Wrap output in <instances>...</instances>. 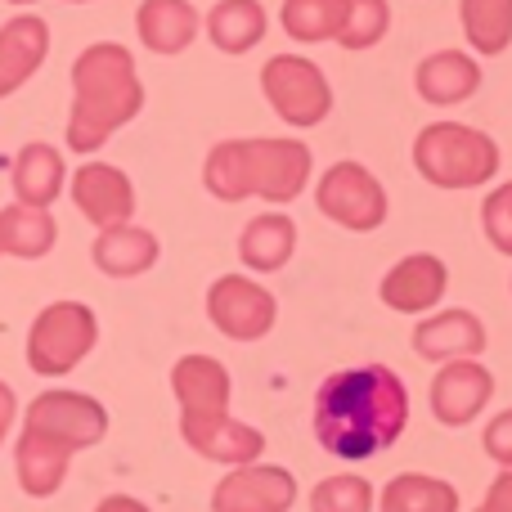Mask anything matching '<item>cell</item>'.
<instances>
[{
  "label": "cell",
  "instance_id": "cell-1",
  "mask_svg": "<svg viewBox=\"0 0 512 512\" xmlns=\"http://www.w3.org/2000/svg\"><path fill=\"white\" fill-rule=\"evenodd\" d=\"M409 427V391L387 364H360L324 378L315 396V436L333 459L360 463L391 450Z\"/></svg>",
  "mask_w": 512,
  "mask_h": 512
},
{
  "label": "cell",
  "instance_id": "cell-2",
  "mask_svg": "<svg viewBox=\"0 0 512 512\" xmlns=\"http://www.w3.org/2000/svg\"><path fill=\"white\" fill-rule=\"evenodd\" d=\"M144 108V81L126 45L99 41L86 45L72 63V113H68V149L95 153L135 122Z\"/></svg>",
  "mask_w": 512,
  "mask_h": 512
},
{
  "label": "cell",
  "instance_id": "cell-3",
  "mask_svg": "<svg viewBox=\"0 0 512 512\" xmlns=\"http://www.w3.org/2000/svg\"><path fill=\"white\" fill-rule=\"evenodd\" d=\"M310 167L306 140H221L203 162V185L221 203H292L310 185Z\"/></svg>",
  "mask_w": 512,
  "mask_h": 512
},
{
  "label": "cell",
  "instance_id": "cell-4",
  "mask_svg": "<svg viewBox=\"0 0 512 512\" xmlns=\"http://www.w3.org/2000/svg\"><path fill=\"white\" fill-rule=\"evenodd\" d=\"M499 144L463 122H432L414 140V167L436 189H481L499 176Z\"/></svg>",
  "mask_w": 512,
  "mask_h": 512
},
{
  "label": "cell",
  "instance_id": "cell-5",
  "mask_svg": "<svg viewBox=\"0 0 512 512\" xmlns=\"http://www.w3.org/2000/svg\"><path fill=\"white\" fill-rule=\"evenodd\" d=\"M99 342V319L86 301H50L27 328V369L36 378H68Z\"/></svg>",
  "mask_w": 512,
  "mask_h": 512
},
{
  "label": "cell",
  "instance_id": "cell-6",
  "mask_svg": "<svg viewBox=\"0 0 512 512\" xmlns=\"http://www.w3.org/2000/svg\"><path fill=\"white\" fill-rule=\"evenodd\" d=\"M261 90L274 113L297 131H310L333 113V86H328L324 68L301 54H274L261 68Z\"/></svg>",
  "mask_w": 512,
  "mask_h": 512
},
{
  "label": "cell",
  "instance_id": "cell-7",
  "mask_svg": "<svg viewBox=\"0 0 512 512\" xmlns=\"http://www.w3.org/2000/svg\"><path fill=\"white\" fill-rule=\"evenodd\" d=\"M319 212L351 234H369L387 221V189L364 162H333L315 185Z\"/></svg>",
  "mask_w": 512,
  "mask_h": 512
},
{
  "label": "cell",
  "instance_id": "cell-8",
  "mask_svg": "<svg viewBox=\"0 0 512 512\" xmlns=\"http://www.w3.org/2000/svg\"><path fill=\"white\" fill-rule=\"evenodd\" d=\"M23 427L77 454L108 436V409L95 396H86V391H41L27 405Z\"/></svg>",
  "mask_w": 512,
  "mask_h": 512
},
{
  "label": "cell",
  "instance_id": "cell-9",
  "mask_svg": "<svg viewBox=\"0 0 512 512\" xmlns=\"http://www.w3.org/2000/svg\"><path fill=\"white\" fill-rule=\"evenodd\" d=\"M207 319L230 342H261L274 328V319H279V301H274L270 288H261L248 274H221L207 288Z\"/></svg>",
  "mask_w": 512,
  "mask_h": 512
},
{
  "label": "cell",
  "instance_id": "cell-10",
  "mask_svg": "<svg viewBox=\"0 0 512 512\" xmlns=\"http://www.w3.org/2000/svg\"><path fill=\"white\" fill-rule=\"evenodd\" d=\"M297 504V477L274 463L230 468L212 490V512H288Z\"/></svg>",
  "mask_w": 512,
  "mask_h": 512
},
{
  "label": "cell",
  "instance_id": "cell-11",
  "mask_svg": "<svg viewBox=\"0 0 512 512\" xmlns=\"http://www.w3.org/2000/svg\"><path fill=\"white\" fill-rule=\"evenodd\" d=\"M72 203L95 230H113L135 216V185L113 162H81L72 171Z\"/></svg>",
  "mask_w": 512,
  "mask_h": 512
},
{
  "label": "cell",
  "instance_id": "cell-12",
  "mask_svg": "<svg viewBox=\"0 0 512 512\" xmlns=\"http://www.w3.org/2000/svg\"><path fill=\"white\" fill-rule=\"evenodd\" d=\"M495 396V373L481 360H450L432 378V414L441 427H468Z\"/></svg>",
  "mask_w": 512,
  "mask_h": 512
},
{
  "label": "cell",
  "instance_id": "cell-13",
  "mask_svg": "<svg viewBox=\"0 0 512 512\" xmlns=\"http://www.w3.org/2000/svg\"><path fill=\"white\" fill-rule=\"evenodd\" d=\"M171 391L180 400V427L212 423L230 414V369L212 355H185L171 369Z\"/></svg>",
  "mask_w": 512,
  "mask_h": 512
},
{
  "label": "cell",
  "instance_id": "cell-14",
  "mask_svg": "<svg viewBox=\"0 0 512 512\" xmlns=\"http://www.w3.org/2000/svg\"><path fill=\"white\" fill-rule=\"evenodd\" d=\"M445 288H450V270H445L441 256L414 252L391 265L378 297H382V306H391L396 315H432V310L441 306Z\"/></svg>",
  "mask_w": 512,
  "mask_h": 512
},
{
  "label": "cell",
  "instance_id": "cell-15",
  "mask_svg": "<svg viewBox=\"0 0 512 512\" xmlns=\"http://www.w3.org/2000/svg\"><path fill=\"white\" fill-rule=\"evenodd\" d=\"M414 351L432 364L477 360L486 351V324L472 310H436L414 324Z\"/></svg>",
  "mask_w": 512,
  "mask_h": 512
},
{
  "label": "cell",
  "instance_id": "cell-16",
  "mask_svg": "<svg viewBox=\"0 0 512 512\" xmlns=\"http://www.w3.org/2000/svg\"><path fill=\"white\" fill-rule=\"evenodd\" d=\"M50 54V23L41 14H14L0 27V99L23 90Z\"/></svg>",
  "mask_w": 512,
  "mask_h": 512
},
{
  "label": "cell",
  "instance_id": "cell-17",
  "mask_svg": "<svg viewBox=\"0 0 512 512\" xmlns=\"http://www.w3.org/2000/svg\"><path fill=\"white\" fill-rule=\"evenodd\" d=\"M414 90L436 108L450 104H468L481 90V63L463 50H436L418 63L414 72Z\"/></svg>",
  "mask_w": 512,
  "mask_h": 512
},
{
  "label": "cell",
  "instance_id": "cell-18",
  "mask_svg": "<svg viewBox=\"0 0 512 512\" xmlns=\"http://www.w3.org/2000/svg\"><path fill=\"white\" fill-rule=\"evenodd\" d=\"M180 436H185V445L194 454L225 463V468H248V463H256L265 454V436L230 414L212 418V423H189V427H180Z\"/></svg>",
  "mask_w": 512,
  "mask_h": 512
},
{
  "label": "cell",
  "instance_id": "cell-19",
  "mask_svg": "<svg viewBox=\"0 0 512 512\" xmlns=\"http://www.w3.org/2000/svg\"><path fill=\"white\" fill-rule=\"evenodd\" d=\"M158 234L140 230V225H113V230H99L95 248H90V261H95L99 274L108 279H135V274L153 270L158 265Z\"/></svg>",
  "mask_w": 512,
  "mask_h": 512
},
{
  "label": "cell",
  "instance_id": "cell-20",
  "mask_svg": "<svg viewBox=\"0 0 512 512\" xmlns=\"http://www.w3.org/2000/svg\"><path fill=\"white\" fill-rule=\"evenodd\" d=\"M198 27H203V18H198V9L189 0H144L135 9V32H140L144 50H153V54L189 50Z\"/></svg>",
  "mask_w": 512,
  "mask_h": 512
},
{
  "label": "cell",
  "instance_id": "cell-21",
  "mask_svg": "<svg viewBox=\"0 0 512 512\" xmlns=\"http://www.w3.org/2000/svg\"><path fill=\"white\" fill-rule=\"evenodd\" d=\"M9 180H14V198L23 207H50L68 185V167H63V153L54 144L32 140L14 153Z\"/></svg>",
  "mask_w": 512,
  "mask_h": 512
},
{
  "label": "cell",
  "instance_id": "cell-22",
  "mask_svg": "<svg viewBox=\"0 0 512 512\" xmlns=\"http://www.w3.org/2000/svg\"><path fill=\"white\" fill-rule=\"evenodd\" d=\"M68 468H72V450L63 445L45 441L36 432H18V445H14V472H18V486H23L27 499H50L59 495V486L68 481Z\"/></svg>",
  "mask_w": 512,
  "mask_h": 512
},
{
  "label": "cell",
  "instance_id": "cell-23",
  "mask_svg": "<svg viewBox=\"0 0 512 512\" xmlns=\"http://www.w3.org/2000/svg\"><path fill=\"white\" fill-rule=\"evenodd\" d=\"M297 252V225L283 212H261L243 225L239 234V261L256 274H274L292 261Z\"/></svg>",
  "mask_w": 512,
  "mask_h": 512
},
{
  "label": "cell",
  "instance_id": "cell-24",
  "mask_svg": "<svg viewBox=\"0 0 512 512\" xmlns=\"http://www.w3.org/2000/svg\"><path fill=\"white\" fill-rule=\"evenodd\" d=\"M270 14H265L261 0H221L207 14V36L221 54H248L252 45H261Z\"/></svg>",
  "mask_w": 512,
  "mask_h": 512
},
{
  "label": "cell",
  "instance_id": "cell-25",
  "mask_svg": "<svg viewBox=\"0 0 512 512\" xmlns=\"http://www.w3.org/2000/svg\"><path fill=\"white\" fill-rule=\"evenodd\" d=\"M54 243H59V225H54L50 207L14 203L0 212V252L18 256V261H41Z\"/></svg>",
  "mask_w": 512,
  "mask_h": 512
},
{
  "label": "cell",
  "instance_id": "cell-26",
  "mask_svg": "<svg viewBox=\"0 0 512 512\" xmlns=\"http://www.w3.org/2000/svg\"><path fill=\"white\" fill-rule=\"evenodd\" d=\"M378 512H459V490L427 472H400L382 486Z\"/></svg>",
  "mask_w": 512,
  "mask_h": 512
},
{
  "label": "cell",
  "instance_id": "cell-27",
  "mask_svg": "<svg viewBox=\"0 0 512 512\" xmlns=\"http://www.w3.org/2000/svg\"><path fill=\"white\" fill-rule=\"evenodd\" d=\"M459 18L481 59H495L512 45V0H459Z\"/></svg>",
  "mask_w": 512,
  "mask_h": 512
},
{
  "label": "cell",
  "instance_id": "cell-28",
  "mask_svg": "<svg viewBox=\"0 0 512 512\" xmlns=\"http://www.w3.org/2000/svg\"><path fill=\"white\" fill-rule=\"evenodd\" d=\"M283 32L301 45L337 41L346 18V0H283Z\"/></svg>",
  "mask_w": 512,
  "mask_h": 512
},
{
  "label": "cell",
  "instance_id": "cell-29",
  "mask_svg": "<svg viewBox=\"0 0 512 512\" xmlns=\"http://www.w3.org/2000/svg\"><path fill=\"white\" fill-rule=\"evenodd\" d=\"M391 27V5L387 0H346V18L337 45L342 50H373Z\"/></svg>",
  "mask_w": 512,
  "mask_h": 512
},
{
  "label": "cell",
  "instance_id": "cell-30",
  "mask_svg": "<svg viewBox=\"0 0 512 512\" xmlns=\"http://www.w3.org/2000/svg\"><path fill=\"white\" fill-rule=\"evenodd\" d=\"M310 512H373V486L355 472L324 477L310 490Z\"/></svg>",
  "mask_w": 512,
  "mask_h": 512
},
{
  "label": "cell",
  "instance_id": "cell-31",
  "mask_svg": "<svg viewBox=\"0 0 512 512\" xmlns=\"http://www.w3.org/2000/svg\"><path fill=\"white\" fill-rule=\"evenodd\" d=\"M481 225H486V239L504 256H512V180L481 203Z\"/></svg>",
  "mask_w": 512,
  "mask_h": 512
},
{
  "label": "cell",
  "instance_id": "cell-32",
  "mask_svg": "<svg viewBox=\"0 0 512 512\" xmlns=\"http://www.w3.org/2000/svg\"><path fill=\"white\" fill-rule=\"evenodd\" d=\"M481 445H486V454L499 463V468H512V409H504V414L490 418Z\"/></svg>",
  "mask_w": 512,
  "mask_h": 512
},
{
  "label": "cell",
  "instance_id": "cell-33",
  "mask_svg": "<svg viewBox=\"0 0 512 512\" xmlns=\"http://www.w3.org/2000/svg\"><path fill=\"white\" fill-rule=\"evenodd\" d=\"M477 512H512V468H504L495 481H490L486 499H481Z\"/></svg>",
  "mask_w": 512,
  "mask_h": 512
},
{
  "label": "cell",
  "instance_id": "cell-34",
  "mask_svg": "<svg viewBox=\"0 0 512 512\" xmlns=\"http://www.w3.org/2000/svg\"><path fill=\"white\" fill-rule=\"evenodd\" d=\"M14 414H18V396L9 382H0V445H5L9 427H14Z\"/></svg>",
  "mask_w": 512,
  "mask_h": 512
},
{
  "label": "cell",
  "instance_id": "cell-35",
  "mask_svg": "<svg viewBox=\"0 0 512 512\" xmlns=\"http://www.w3.org/2000/svg\"><path fill=\"white\" fill-rule=\"evenodd\" d=\"M95 512H149V504H140L135 495H108V499H99Z\"/></svg>",
  "mask_w": 512,
  "mask_h": 512
},
{
  "label": "cell",
  "instance_id": "cell-36",
  "mask_svg": "<svg viewBox=\"0 0 512 512\" xmlns=\"http://www.w3.org/2000/svg\"><path fill=\"white\" fill-rule=\"evenodd\" d=\"M9 5H36V0H9Z\"/></svg>",
  "mask_w": 512,
  "mask_h": 512
},
{
  "label": "cell",
  "instance_id": "cell-37",
  "mask_svg": "<svg viewBox=\"0 0 512 512\" xmlns=\"http://www.w3.org/2000/svg\"><path fill=\"white\" fill-rule=\"evenodd\" d=\"M68 5H90V0H68Z\"/></svg>",
  "mask_w": 512,
  "mask_h": 512
}]
</instances>
